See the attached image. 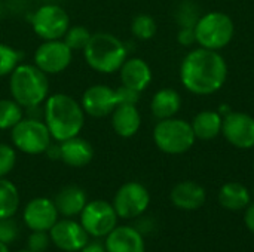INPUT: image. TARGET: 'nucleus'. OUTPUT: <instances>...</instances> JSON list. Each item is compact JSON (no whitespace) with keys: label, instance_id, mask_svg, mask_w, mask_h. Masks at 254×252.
<instances>
[{"label":"nucleus","instance_id":"obj_8","mask_svg":"<svg viewBox=\"0 0 254 252\" xmlns=\"http://www.w3.org/2000/svg\"><path fill=\"white\" fill-rule=\"evenodd\" d=\"M70 25L67 10L55 3L42 4L31 15V28L42 40L63 39Z\"/></svg>","mask_w":254,"mask_h":252},{"label":"nucleus","instance_id":"obj_11","mask_svg":"<svg viewBox=\"0 0 254 252\" xmlns=\"http://www.w3.org/2000/svg\"><path fill=\"white\" fill-rule=\"evenodd\" d=\"M73 61V50L63 39L43 40L33 55V64L45 74L54 76L65 71Z\"/></svg>","mask_w":254,"mask_h":252},{"label":"nucleus","instance_id":"obj_13","mask_svg":"<svg viewBox=\"0 0 254 252\" xmlns=\"http://www.w3.org/2000/svg\"><path fill=\"white\" fill-rule=\"evenodd\" d=\"M79 102L85 114L95 119L107 117L113 113V110L118 105L116 89L103 83L91 85L89 88L85 89Z\"/></svg>","mask_w":254,"mask_h":252},{"label":"nucleus","instance_id":"obj_23","mask_svg":"<svg viewBox=\"0 0 254 252\" xmlns=\"http://www.w3.org/2000/svg\"><path fill=\"white\" fill-rule=\"evenodd\" d=\"M222 123L223 116L214 110H204L199 111L190 122L193 134L198 140H214L222 134Z\"/></svg>","mask_w":254,"mask_h":252},{"label":"nucleus","instance_id":"obj_3","mask_svg":"<svg viewBox=\"0 0 254 252\" xmlns=\"http://www.w3.org/2000/svg\"><path fill=\"white\" fill-rule=\"evenodd\" d=\"M86 64L100 74L118 73L125 59L128 49L125 43L115 34L107 31L92 33L89 43L83 49Z\"/></svg>","mask_w":254,"mask_h":252},{"label":"nucleus","instance_id":"obj_4","mask_svg":"<svg viewBox=\"0 0 254 252\" xmlns=\"http://www.w3.org/2000/svg\"><path fill=\"white\" fill-rule=\"evenodd\" d=\"M9 92L24 108L43 104L49 97V77L34 64L21 62L9 74Z\"/></svg>","mask_w":254,"mask_h":252},{"label":"nucleus","instance_id":"obj_30","mask_svg":"<svg viewBox=\"0 0 254 252\" xmlns=\"http://www.w3.org/2000/svg\"><path fill=\"white\" fill-rule=\"evenodd\" d=\"M199 18H201L199 7L192 0H183L176 9V21L180 28L183 27L195 28Z\"/></svg>","mask_w":254,"mask_h":252},{"label":"nucleus","instance_id":"obj_9","mask_svg":"<svg viewBox=\"0 0 254 252\" xmlns=\"http://www.w3.org/2000/svg\"><path fill=\"white\" fill-rule=\"evenodd\" d=\"M112 205L119 218L134 220L147 211L150 205V195L141 183L128 181L118 189Z\"/></svg>","mask_w":254,"mask_h":252},{"label":"nucleus","instance_id":"obj_18","mask_svg":"<svg viewBox=\"0 0 254 252\" xmlns=\"http://www.w3.org/2000/svg\"><path fill=\"white\" fill-rule=\"evenodd\" d=\"M121 83L132 88L138 92H143L147 89V86L152 82V68L150 65L138 56L127 58L122 67L119 68Z\"/></svg>","mask_w":254,"mask_h":252},{"label":"nucleus","instance_id":"obj_5","mask_svg":"<svg viewBox=\"0 0 254 252\" xmlns=\"http://www.w3.org/2000/svg\"><path fill=\"white\" fill-rule=\"evenodd\" d=\"M153 141L162 153L177 156L189 151L193 147L196 137L193 134L190 122L170 117L158 120L153 128Z\"/></svg>","mask_w":254,"mask_h":252},{"label":"nucleus","instance_id":"obj_25","mask_svg":"<svg viewBox=\"0 0 254 252\" xmlns=\"http://www.w3.org/2000/svg\"><path fill=\"white\" fill-rule=\"evenodd\" d=\"M19 208V192L16 186L4 178H0V220L16 214Z\"/></svg>","mask_w":254,"mask_h":252},{"label":"nucleus","instance_id":"obj_38","mask_svg":"<svg viewBox=\"0 0 254 252\" xmlns=\"http://www.w3.org/2000/svg\"><path fill=\"white\" fill-rule=\"evenodd\" d=\"M0 252H10L9 251V245H6V244L0 242Z\"/></svg>","mask_w":254,"mask_h":252},{"label":"nucleus","instance_id":"obj_16","mask_svg":"<svg viewBox=\"0 0 254 252\" xmlns=\"http://www.w3.org/2000/svg\"><path fill=\"white\" fill-rule=\"evenodd\" d=\"M104 247L107 252H144L146 245L141 233L131 226H116L107 236Z\"/></svg>","mask_w":254,"mask_h":252},{"label":"nucleus","instance_id":"obj_41","mask_svg":"<svg viewBox=\"0 0 254 252\" xmlns=\"http://www.w3.org/2000/svg\"><path fill=\"white\" fill-rule=\"evenodd\" d=\"M253 168H254V165H253Z\"/></svg>","mask_w":254,"mask_h":252},{"label":"nucleus","instance_id":"obj_29","mask_svg":"<svg viewBox=\"0 0 254 252\" xmlns=\"http://www.w3.org/2000/svg\"><path fill=\"white\" fill-rule=\"evenodd\" d=\"M22 53L10 45L0 43V77H9V74L21 64Z\"/></svg>","mask_w":254,"mask_h":252},{"label":"nucleus","instance_id":"obj_15","mask_svg":"<svg viewBox=\"0 0 254 252\" xmlns=\"http://www.w3.org/2000/svg\"><path fill=\"white\" fill-rule=\"evenodd\" d=\"M58 217L60 214L54 201L48 198L31 199L25 205L22 212V220L31 232L34 230L49 232L52 226L58 221Z\"/></svg>","mask_w":254,"mask_h":252},{"label":"nucleus","instance_id":"obj_31","mask_svg":"<svg viewBox=\"0 0 254 252\" xmlns=\"http://www.w3.org/2000/svg\"><path fill=\"white\" fill-rule=\"evenodd\" d=\"M16 165V149L12 144L0 143V178L7 177Z\"/></svg>","mask_w":254,"mask_h":252},{"label":"nucleus","instance_id":"obj_20","mask_svg":"<svg viewBox=\"0 0 254 252\" xmlns=\"http://www.w3.org/2000/svg\"><path fill=\"white\" fill-rule=\"evenodd\" d=\"M112 128L121 138H132L141 128V114L137 105L119 104L110 114Z\"/></svg>","mask_w":254,"mask_h":252},{"label":"nucleus","instance_id":"obj_40","mask_svg":"<svg viewBox=\"0 0 254 252\" xmlns=\"http://www.w3.org/2000/svg\"><path fill=\"white\" fill-rule=\"evenodd\" d=\"M18 252H31L30 250H22V251H18Z\"/></svg>","mask_w":254,"mask_h":252},{"label":"nucleus","instance_id":"obj_24","mask_svg":"<svg viewBox=\"0 0 254 252\" xmlns=\"http://www.w3.org/2000/svg\"><path fill=\"white\" fill-rule=\"evenodd\" d=\"M252 202V195L249 189L237 181L226 183L219 190V203L228 211L246 209Z\"/></svg>","mask_w":254,"mask_h":252},{"label":"nucleus","instance_id":"obj_35","mask_svg":"<svg viewBox=\"0 0 254 252\" xmlns=\"http://www.w3.org/2000/svg\"><path fill=\"white\" fill-rule=\"evenodd\" d=\"M177 42L182 45V46H192L196 43V34H195V28H189V27H183L179 30V34H177Z\"/></svg>","mask_w":254,"mask_h":252},{"label":"nucleus","instance_id":"obj_12","mask_svg":"<svg viewBox=\"0 0 254 252\" xmlns=\"http://www.w3.org/2000/svg\"><path fill=\"white\" fill-rule=\"evenodd\" d=\"M222 135L235 149L249 150L254 147V117L243 111H231L223 116Z\"/></svg>","mask_w":254,"mask_h":252},{"label":"nucleus","instance_id":"obj_7","mask_svg":"<svg viewBox=\"0 0 254 252\" xmlns=\"http://www.w3.org/2000/svg\"><path fill=\"white\" fill-rule=\"evenodd\" d=\"M10 141L18 151L28 156H37L46 153L52 144V137L42 119L24 116L10 129Z\"/></svg>","mask_w":254,"mask_h":252},{"label":"nucleus","instance_id":"obj_21","mask_svg":"<svg viewBox=\"0 0 254 252\" xmlns=\"http://www.w3.org/2000/svg\"><path fill=\"white\" fill-rule=\"evenodd\" d=\"M54 203L58 209V214L65 218L80 215L88 203L86 192L79 186H65L55 195Z\"/></svg>","mask_w":254,"mask_h":252},{"label":"nucleus","instance_id":"obj_39","mask_svg":"<svg viewBox=\"0 0 254 252\" xmlns=\"http://www.w3.org/2000/svg\"><path fill=\"white\" fill-rule=\"evenodd\" d=\"M1 15H3V4H1V1H0V18H1Z\"/></svg>","mask_w":254,"mask_h":252},{"label":"nucleus","instance_id":"obj_33","mask_svg":"<svg viewBox=\"0 0 254 252\" xmlns=\"http://www.w3.org/2000/svg\"><path fill=\"white\" fill-rule=\"evenodd\" d=\"M18 235H19L18 224L12 217L0 220V242L10 245L18 239Z\"/></svg>","mask_w":254,"mask_h":252},{"label":"nucleus","instance_id":"obj_34","mask_svg":"<svg viewBox=\"0 0 254 252\" xmlns=\"http://www.w3.org/2000/svg\"><path fill=\"white\" fill-rule=\"evenodd\" d=\"M140 94L138 91L128 88L125 85H121L119 88H116V97H118V105L119 104H132L137 105V102L140 101Z\"/></svg>","mask_w":254,"mask_h":252},{"label":"nucleus","instance_id":"obj_32","mask_svg":"<svg viewBox=\"0 0 254 252\" xmlns=\"http://www.w3.org/2000/svg\"><path fill=\"white\" fill-rule=\"evenodd\" d=\"M51 236L49 232H42V230H34L30 233L27 239V250L31 252H45L48 247L51 245Z\"/></svg>","mask_w":254,"mask_h":252},{"label":"nucleus","instance_id":"obj_36","mask_svg":"<svg viewBox=\"0 0 254 252\" xmlns=\"http://www.w3.org/2000/svg\"><path fill=\"white\" fill-rule=\"evenodd\" d=\"M244 223H246V227L254 235V202L253 203H250V205L246 208Z\"/></svg>","mask_w":254,"mask_h":252},{"label":"nucleus","instance_id":"obj_19","mask_svg":"<svg viewBox=\"0 0 254 252\" xmlns=\"http://www.w3.org/2000/svg\"><path fill=\"white\" fill-rule=\"evenodd\" d=\"M171 203L183 211H196L199 209L207 199L205 189L195 181H182L177 183L170 193Z\"/></svg>","mask_w":254,"mask_h":252},{"label":"nucleus","instance_id":"obj_22","mask_svg":"<svg viewBox=\"0 0 254 252\" xmlns=\"http://www.w3.org/2000/svg\"><path fill=\"white\" fill-rule=\"evenodd\" d=\"M182 108V97L176 89L162 88L152 97L150 111L155 119L164 120L170 117H176V114Z\"/></svg>","mask_w":254,"mask_h":252},{"label":"nucleus","instance_id":"obj_14","mask_svg":"<svg viewBox=\"0 0 254 252\" xmlns=\"http://www.w3.org/2000/svg\"><path fill=\"white\" fill-rule=\"evenodd\" d=\"M51 242L61 251L79 252L89 241V235L80 224L70 218L58 220L49 230Z\"/></svg>","mask_w":254,"mask_h":252},{"label":"nucleus","instance_id":"obj_27","mask_svg":"<svg viewBox=\"0 0 254 252\" xmlns=\"http://www.w3.org/2000/svg\"><path fill=\"white\" fill-rule=\"evenodd\" d=\"M156 31H158V25L153 16L147 13H140L134 16L131 22V33L135 39L143 40V42L150 40L155 37Z\"/></svg>","mask_w":254,"mask_h":252},{"label":"nucleus","instance_id":"obj_2","mask_svg":"<svg viewBox=\"0 0 254 252\" xmlns=\"http://www.w3.org/2000/svg\"><path fill=\"white\" fill-rule=\"evenodd\" d=\"M85 116L80 102L64 92L52 94L43 102V122L57 143L80 135L85 126Z\"/></svg>","mask_w":254,"mask_h":252},{"label":"nucleus","instance_id":"obj_10","mask_svg":"<svg viewBox=\"0 0 254 252\" xmlns=\"http://www.w3.org/2000/svg\"><path fill=\"white\" fill-rule=\"evenodd\" d=\"M80 224L92 238H106L118 226V214L107 201H91L80 212Z\"/></svg>","mask_w":254,"mask_h":252},{"label":"nucleus","instance_id":"obj_26","mask_svg":"<svg viewBox=\"0 0 254 252\" xmlns=\"http://www.w3.org/2000/svg\"><path fill=\"white\" fill-rule=\"evenodd\" d=\"M24 117V107L13 98H0V131H10Z\"/></svg>","mask_w":254,"mask_h":252},{"label":"nucleus","instance_id":"obj_17","mask_svg":"<svg viewBox=\"0 0 254 252\" xmlns=\"http://www.w3.org/2000/svg\"><path fill=\"white\" fill-rule=\"evenodd\" d=\"M58 146H60V160H63L67 166L71 168H83L89 165L95 156V150L92 144L79 135L65 140L63 143H58Z\"/></svg>","mask_w":254,"mask_h":252},{"label":"nucleus","instance_id":"obj_1","mask_svg":"<svg viewBox=\"0 0 254 252\" xmlns=\"http://www.w3.org/2000/svg\"><path fill=\"white\" fill-rule=\"evenodd\" d=\"M228 79V64L219 50L198 48L190 50L180 64V82L195 95H213Z\"/></svg>","mask_w":254,"mask_h":252},{"label":"nucleus","instance_id":"obj_37","mask_svg":"<svg viewBox=\"0 0 254 252\" xmlns=\"http://www.w3.org/2000/svg\"><path fill=\"white\" fill-rule=\"evenodd\" d=\"M79 252H107V250L101 242H88Z\"/></svg>","mask_w":254,"mask_h":252},{"label":"nucleus","instance_id":"obj_6","mask_svg":"<svg viewBox=\"0 0 254 252\" xmlns=\"http://www.w3.org/2000/svg\"><path fill=\"white\" fill-rule=\"evenodd\" d=\"M195 34L196 43L201 48L220 50L232 42L235 24L228 13L213 10L201 15L195 25Z\"/></svg>","mask_w":254,"mask_h":252},{"label":"nucleus","instance_id":"obj_28","mask_svg":"<svg viewBox=\"0 0 254 252\" xmlns=\"http://www.w3.org/2000/svg\"><path fill=\"white\" fill-rule=\"evenodd\" d=\"M91 36L92 33L83 27V25H70L68 30L65 31L63 40L64 43L74 52V50H82L86 48V45L89 43L91 40Z\"/></svg>","mask_w":254,"mask_h":252}]
</instances>
